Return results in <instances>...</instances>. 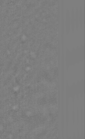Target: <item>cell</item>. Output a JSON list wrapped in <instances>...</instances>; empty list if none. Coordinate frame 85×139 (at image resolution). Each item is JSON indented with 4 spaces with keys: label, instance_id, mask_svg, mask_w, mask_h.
<instances>
[{
    "label": "cell",
    "instance_id": "cell-1",
    "mask_svg": "<svg viewBox=\"0 0 85 139\" xmlns=\"http://www.w3.org/2000/svg\"><path fill=\"white\" fill-rule=\"evenodd\" d=\"M79 23L81 25L83 23L84 18V13L82 7H80L79 10Z\"/></svg>",
    "mask_w": 85,
    "mask_h": 139
}]
</instances>
